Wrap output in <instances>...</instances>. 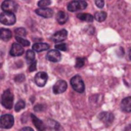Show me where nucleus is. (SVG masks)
<instances>
[{
  "instance_id": "nucleus-1",
  "label": "nucleus",
  "mask_w": 131,
  "mask_h": 131,
  "mask_svg": "<svg viewBox=\"0 0 131 131\" xmlns=\"http://www.w3.org/2000/svg\"><path fill=\"white\" fill-rule=\"evenodd\" d=\"M1 103L6 108H11L13 105V94L10 90H5L1 96Z\"/></svg>"
},
{
  "instance_id": "nucleus-2",
  "label": "nucleus",
  "mask_w": 131,
  "mask_h": 131,
  "mask_svg": "<svg viewBox=\"0 0 131 131\" xmlns=\"http://www.w3.org/2000/svg\"><path fill=\"white\" fill-rule=\"evenodd\" d=\"M71 85L73 87V89L79 93H82L84 92L85 90V85H84V82L82 80V78L80 76H74L72 79H71Z\"/></svg>"
},
{
  "instance_id": "nucleus-3",
  "label": "nucleus",
  "mask_w": 131,
  "mask_h": 131,
  "mask_svg": "<svg viewBox=\"0 0 131 131\" xmlns=\"http://www.w3.org/2000/svg\"><path fill=\"white\" fill-rule=\"evenodd\" d=\"M13 124H14V118L12 117V115L6 114V115L1 116V118H0V128L9 129L13 126Z\"/></svg>"
},
{
  "instance_id": "nucleus-4",
  "label": "nucleus",
  "mask_w": 131,
  "mask_h": 131,
  "mask_svg": "<svg viewBox=\"0 0 131 131\" xmlns=\"http://www.w3.org/2000/svg\"><path fill=\"white\" fill-rule=\"evenodd\" d=\"M0 23L6 26H11L15 23V16L13 14V12H7V11H3L0 14Z\"/></svg>"
},
{
  "instance_id": "nucleus-5",
  "label": "nucleus",
  "mask_w": 131,
  "mask_h": 131,
  "mask_svg": "<svg viewBox=\"0 0 131 131\" xmlns=\"http://www.w3.org/2000/svg\"><path fill=\"white\" fill-rule=\"evenodd\" d=\"M87 7V3L83 0H77V1H72L68 4V10L71 12L78 11L80 9H85Z\"/></svg>"
},
{
  "instance_id": "nucleus-6",
  "label": "nucleus",
  "mask_w": 131,
  "mask_h": 131,
  "mask_svg": "<svg viewBox=\"0 0 131 131\" xmlns=\"http://www.w3.org/2000/svg\"><path fill=\"white\" fill-rule=\"evenodd\" d=\"M1 8L3 11H7V12H14L17 9V4L13 1V0H5L2 4H1Z\"/></svg>"
},
{
  "instance_id": "nucleus-7",
  "label": "nucleus",
  "mask_w": 131,
  "mask_h": 131,
  "mask_svg": "<svg viewBox=\"0 0 131 131\" xmlns=\"http://www.w3.org/2000/svg\"><path fill=\"white\" fill-rule=\"evenodd\" d=\"M67 87H68V85H67V82H66V81H63V80H58V81L54 84L52 90H53V93L59 94V93L64 92V91L67 90Z\"/></svg>"
},
{
  "instance_id": "nucleus-8",
  "label": "nucleus",
  "mask_w": 131,
  "mask_h": 131,
  "mask_svg": "<svg viewBox=\"0 0 131 131\" xmlns=\"http://www.w3.org/2000/svg\"><path fill=\"white\" fill-rule=\"evenodd\" d=\"M48 76L45 72H39L36 76H35V83L39 86V87H43L46 82H47Z\"/></svg>"
},
{
  "instance_id": "nucleus-9",
  "label": "nucleus",
  "mask_w": 131,
  "mask_h": 131,
  "mask_svg": "<svg viewBox=\"0 0 131 131\" xmlns=\"http://www.w3.org/2000/svg\"><path fill=\"white\" fill-rule=\"evenodd\" d=\"M24 46L20 45L19 43H13L12 46H11V49H10V55L12 56H19L24 53Z\"/></svg>"
},
{
  "instance_id": "nucleus-10",
  "label": "nucleus",
  "mask_w": 131,
  "mask_h": 131,
  "mask_svg": "<svg viewBox=\"0 0 131 131\" xmlns=\"http://www.w3.org/2000/svg\"><path fill=\"white\" fill-rule=\"evenodd\" d=\"M60 58H61V55H60L59 50H57V49L49 50V52L47 53V59L52 62H57L60 60Z\"/></svg>"
},
{
  "instance_id": "nucleus-11",
  "label": "nucleus",
  "mask_w": 131,
  "mask_h": 131,
  "mask_svg": "<svg viewBox=\"0 0 131 131\" xmlns=\"http://www.w3.org/2000/svg\"><path fill=\"white\" fill-rule=\"evenodd\" d=\"M99 120L101 122H103L105 125H110L113 121H114V115L112 113H108V112H103V113H100L99 116H98Z\"/></svg>"
},
{
  "instance_id": "nucleus-12",
  "label": "nucleus",
  "mask_w": 131,
  "mask_h": 131,
  "mask_svg": "<svg viewBox=\"0 0 131 131\" xmlns=\"http://www.w3.org/2000/svg\"><path fill=\"white\" fill-rule=\"evenodd\" d=\"M68 37V32L66 30H60L58 32H56L53 36H52V40L55 41V42H60V41H63L66 38Z\"/></svg>"
},
{
  "instance_id": "nucleus-13",
  "label": "nucleus",
  "mask_w": 131,
  "mask_h": 131,
  "mask_svg": "<svg viewBox=\"0 0 131 131\" xmlns=\"http://www.w3.org/2000/svg\"><path fill=\"white\" fill-rule=\"evenodd\" d=\"M36 13L42 17H51L53 15V11L52 9H49V8H38L36 9Z\"/></svg>"
},
{
  "instance_id": "nucleus-14",
  "label": "nucleus",
  "mask_w": 131,
  "mask_h": 131,
  "mask_svg": "<svg viewBox=\"0 0 131 131\" xmlns=\"http://www.w3.org/2000/svg\"><path fill=\"white\" fill-rule=\"evenodd\" d=\"M121 108L125 113L131 112V96H128V97H126V98H124L122 100V102H121Z\"/></svg>"
},
{
  "instance_id": "nucleus-15",
  "label": "nucleus",
  "mask_w": 131,
  "mask_h": 131,
  "mask_svg": "<svg viewBox=\"0 0 131 131\" xmlns=\"http://www.w3.org/2000/svg\"><path fill=\"white\" fill-rule=\"evenodd\" d=\"M31 118H32V121H33V124H34V126L39 130V131H44L45 130V124L40 120V119H38L35 115H31Z\"/></svg>"
},
{
  "instance_id": "nucleus-16",
  "label": "nucleus",
  "mask_w": 131,
  "mask_h": 131,
  "mask_svg": "<svg viewBox=\"0 0 131 131\" xmlns=\"http://www.w3.org/2000/svg\"><path fill=\"white\" fill-rule=\"evenodd\" d=\"M49 49V44L47 43H35L33 45V50L36 52H41Z\"/></svg>"
},
{
  "instance_id": "nucleus-17",
  "label": "nucleus",
  "mask_w": 131,
  "mask_h": 131,
  "mask_svg": "<svg viewBox=\"0 0 131 131\" xmlns=\"http://www.w3.org/2000/svg\"><path fill=\"white\" fill-rule=\"evenodd\" d=\"M12 37V33L8 29H0V39L3 41H7Z\"/></svg>"
},
{
  "instance_id": "nucleus-18",
  "label": "nucleus",
  "mask_w": 131,
  "mask_h": 131,
  "mask_svg": "<svg viewBox=\"0 0 131 131\" xmlns=\"http://www.w3.org/2000/svg\"><path fill=\"white\" fill-rule=\"evenodd\" d=\"M56 20L59 25H63L67 20H68V14L63 11H58L57 12V16H56Z\"/></svg>"
},
{
  "instance_id": "nucleus-19",
  "label": "nucleus",
  "mask_w": 131,
  "mask_h": 131,
  "mask_svg": "<svg viewBox=\"0 0 131 131\" xmlns=\"http://www.w3.org/2000/svg\"><path fill=\"white\" fill-rule=\"evenodd\" d=\"M77 16H78L79 19L84 20V21H88V23H91L94 18L93 15H91L90 13H79Z\"/></svg>"
},
{
  "instance_id": "nucleus-20",
  "label": "nucleus",
  "mask_w": 131,
  "mask_h": 131,
  "mask_svg": "<svg viewBox=\"0 0 131 131\" xmlns=\"http://www.w3.org/2000/svg\"><path fill=\"white\" fill-rule=\"evenodd\" d=\"M94 18H95L97 21H103V20L106 18V13H105L104 11L96 12L95 15H94Z\"/></svg>"
},
{
  "instance_id": "nucleus-21",
  "label": "nucleus",
  "mask_w": 131,
  "mask_h": 131,
  "mask_svg": "<svg viewBox=\"0 0 131 131\" xmlns=\"http://www.w3.org/2000/svg\"><path fill=\"white\" fill-rule=\"evenodd\" d=\"M26 58L28 62H33L35 60V51L34 50H28L26 53Z\"/></svg>"
},
{
  "instance_id": "nucleus-22",
  "label": "nucleus",
  "mask_w": 131,
  "mask_h": 131,
  "mask_svg": "<svg viewBox=\"0 0 131 131\" xmlns=\"http://www.w3.org/2000/svg\"><path fill=\"white\" fill-rule=\"evenodd\" d=\"M14 34H15V37H23L24 38L27 35V31L24 28H17V29H15Z\"/></svg>"
},
{
  "instance_id": "nucleus-23",
  "label": "nucleus",
  "mask_w": 131,
  "mask_h": 131,
  "mask_svg": "<svg viewBox=\"0 0 131 131\" xmlns=\"http://www.w3.org/2000/svg\"><path fill=\"white\" fill-rule=\"evenodd\" d=\"M25 106H26L25 101H24V100H18V101L16 102L15 106H14V110H15V112H19V111L23 110Z\"/></svg>"
},
{
  "instance_id": "nucleus-24",
  "label": "nucleus",
  "mask_w": 131,
  "mask_h": 131,
  "mask_svg": "<svg viewBox=\"0 0 131 131\" xmlns=\"http://www.w3.org/2000/svg\"><path fill=\"white\" fill-rule=\"evenodd\" d=\"M51 4V0H40L38 2V6L40 8H45Z\"/></svg>"
},
{
  "instance_id": "nucleus-25",
  "label": "nucleus",
  "mask_w": 131,
  "mask_h": 131,
  "mask_svg": "<svg viewBox=\"0 0 131 131\" xmlns=\"http://www.w3.org/2000/svg\"><path fill=\"white\" fill-rule=\"evenodd\" d=\"M16 41H17V43H19L23 46H29L30 45V42L28 40L24 39L23 37H16Z\"/></svg>"
},
{
  "instance_id": "nucleus-26",
  "label": "nucleus",
  "mask_w": 131,
  "mask_h": 131,
  "mask_svg": "<svg viewBox=\"0 0 131 131\" xmlns=\"http://www.w3.org/2000/svg\"><path fill=\"white\" fill-rule=\"evenodd\" d=\"M84 63H85V59H84V58L78 57V58L76 59V67H77V68H82V67L84 66Z\"/></svg>"
},
{
  "instance_id": "nucleus-27",
  "label": "nucleus",
  "mask_w": 131,
  "mask_h": 131,
  "mask_svg": "<svg viewBox=\"0 0 131 131\" xmlns=\"http://www.w3.org/2000/svg\"><path fill=\"white\" fill-rule=\"evenodd\" d=\"M55 49L66 51V50H67V45H66L64 43H57V44L55 45Z\"/></svg>"
},
{
  "instance_id": "nucleus-28",
  "label": "nucleus",
  "mask_w": 131,
  "mask_h": 131,
  "mask_svg": "<svg viewBox=\"0 0 131 131\" xmlns=\"http://www.w3.org/2000/svg\"><path fill=\"white\" fill-rule=\"evenodd\" d=\"M14 80H15V82H17V83L24 82V80H25V76H24L23 74H19V75H17V76L14 78Z\"/></svg>"
},
{
  "instance_id": "nucleus-29",
  "label": "nucleus",
  "mask_w": 131,
  "mask_h": 131,
  "mask_svg": "<svg viewBox=\"0 0 131 131\" xmlns=\"http://www.w3.org/2000/svg\"><path fill=\"white\" fill-rule=\"evenodd\" d=\"M95 4L98 8H102L104 5V1L103 0H95Z\"/></svg>"
},
{
  "instance_id": "nucleus-30",
  "label": "nucleus",
  "mask_w": 131,
  "mask_h": 131,
  "mask_svg": "<svg viewBox=\"0 0 131 131\" xmlns=\"http://www.w3.org/2000/svg\"><path fill=\"white\" fill-rule=\"evenodd\" d=\"M36 64H37V62L34 60L33 62H31V64H30V68H29V71L30 72H33V71H35L36 70Z\"/></svg>"
},
{
  "instance_id": "nucleus-31",
  "label": "nucleus",
  "mask_w": 131,
  "mask_h": 131,
  "mask_svg": "<svg viewBox=\"0 0 131 131\" xmlns=\"http://www.w3.org/2000/svg\"><path fill=\"white\" fill-rule=\"evenodd\" d=\"M19 131H34L31 127H24V128H21Z\"/></svg>"
},
{
  "instance_id": "nucleus-32",
  "label": "nucleus",
  "mask_w": 131,
  "mask_h": 131,
  "mask_svg": "<svg viewBox=\"0 0 131 131\" xmlns=\"http://www.w3.org/2000/svg\"><path fill=\"white\" fill-rule=\"evenodd\" d=\"M42 110H43V105L41 104H38L35 106V111H42Z\"/></svg>"
},
{
  "instance_id": "nucleus-33",
  "label": "nucleus",
  "mask_w": 131,
  "mask_h": 131,
  "mask_svg": "<svg viewBox=\"0 0 131 131\" xmlns=\"http://www.w3.org/2000/svg\"><path fill=\"white\" fill-rule=\"evenodd\" d=\"M129 58L131 59V49H130V51H129Z\"/></svg>"
},
{
  "instance_id": "nucleus-34",
  "label": "nucleus",
  "mask_w": 131,
  "mask_h": 131,
  "mask_svg": "<svg viewBox=\"0 0 131 131\" xmlns=\"http://www.w3.org/2000/svg\"><path fill=\"white\" fill-rule=\"evenodd\" d=\"M0 67H1V63H0Z\"/></svg>"
}]
</instances>
